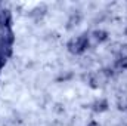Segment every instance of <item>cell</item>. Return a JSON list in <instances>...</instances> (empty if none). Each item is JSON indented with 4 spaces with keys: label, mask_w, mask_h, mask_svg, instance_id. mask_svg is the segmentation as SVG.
I'll list each match as a JSON object with an SVG mask.
<instances>
[{
    "label": "cell",
    "mask_w": 127,
    "mask_h": 126,
    "mask_svg": "<svg viewBox=\"0 0 127 126\" xmlns=\"http://www.w3.org/2000/svg\"><path fill=\"white\" fill-rule=\"evenodd\" d=\"M87 48H89V37H87V34H81V36L72 37L66 43V49L72 55H81V54H84L87 51Z\"/></svg>",
    "instance_id": "cell-1"
},
{
    "label": "cell",
    "mask_w": 127,
    "mask_h": 126,
    "mask_svg": "<svg viewBox=\"0 0 127 126\" xmlns=\"http://www.w3.org/2000/svg\"><path fill=\"white\" fill-rule=\"evenodd\" d=\"M92 110H93V113H105L108 108H109V102H108V99L106 98H97L95 99L93 102H92Z\"/></svg>",
    "instance_id": "cell-2"
},
{
    "label": "cell",
    "mask_w": 127,
    "mask_h": 126,
    "mask_svg": "<svg viewBox=\"0 0 127 126\" xmlns=\"http://www.w3.org/2000/svg\"><path fill=\"white\" fill-rule=\"evenodd\" d=\"M90 37L95 40L96 43H103V42H106L109 39V34H108V31H105L102 28H97V30H93L92 31Z\"/></svg>",
    "instance_id": "cell-3"
},
{
    "label": "cell",
    "mask_w": 127,
    "mask_h": 126,
    "mask_svg": "<svg viewBox=\"0 0 127 126\" xmlns=\"http://www.w3.org/2000/svg\"><path fill=\"white\" fill-rule=\"evenodd\" d=\"M80 22H81V13H80V12H75V13H72V15L69 16L66 27H68V28H74V27H77Z\"/></svg>",
    "instance_id": "cell-4"
},
{
    "label": "cell",
    "mask_w": 127,
    "mask_h": 126,
    "mask_svg": "<svg viewBox=\"0 0 127 126\" xmlns=\"http://www.w3.org/2000/svg\"><path fill=\"white\" fill-rule=\"evenodd\" d=\"M47 12V7H46V4H38V6H35L34 9L31 10V16H35V18H41L44 13Z\"/></svg>",
    "instance_id": "cell-5"
},
{
    "label": "cell",
    "mask_w": 127,
    "mask_h": 126,
    "mask_svg": "<svg viewBox=\"0 0 127 126\" xmlns=\"http://www.w3.org/2000/svg\"><path fill=\"white\" fill-rule=\"evenodd\" d=\"M117 108L120 111H127V95L123 94L117 98Z\"/></svg>",
    "instance_id": "cell-6"
},
{
    "label": "cell",
    "mask_w": 127,
    "mask_h": 126,
    "mask_svg": "<svg viewBox=\"0 0 127 126\" xmlns=\"http://www.w3.org/2000/svg\"><path fill=\"white\" fill-rule=\"evenodd\" d=\"M118 60L121 61H127V43L126 45H120V49H118Z\"/></svg>",
    "instance_id": "cell-7"
},
{
    "label": "cell",
    "mask_w": 127,
    "mask_h": 126,
    "mask_svg": "<svg viewBox=\"0 0 127 126\" xmlns=\"http://www.w3.org/2000/svg\"><path fill=\"white\" fill-rule=\"evenodd\" d=\"M118 65L121 67V68H124V70H127V61H121V60H118Z\"/></svg>",
    "instance_id": "cell-8"
},
{
    "label": "cell",
    "mask_w": 127,
    "mask_h": 126,
    "mask_svg": "<svg viewBox=\"0 0 127 126\" xmlns=\"http://www.w3.org/2000/svg\"><path fill=\"white\" fill-rule=\"evenodd\" d=\"M86 126H100V125H99L96 120H92V122H89V123H87Z\"/></svg>",
    "instance_id": "cell-9"
},
{
    "label": "cell",
    "mask_w": 127,
    "mask_h": 126,
    "mask_svg": "<svg viewBox=\"0 0 127 126\" xmlns=\"http://www.w3.org/2000/svg\"><path fill=\"white\" fill-rule=\"evenodd\" d=\"M124 34L127 36V25H126V28H124Z\"/></svg>",
    "instance_id": "cell-10"
}]
</instances>
